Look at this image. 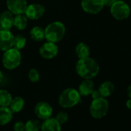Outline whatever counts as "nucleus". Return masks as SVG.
<instances>
[{
	"instance_id": "f03ea898",
	"label": "nucleus",
	"mask_w": 131,
	"mask_h": 131,
	"mask_svg": "<svg viewBox=\"0 0 131 131\" xmlns=\"http://www.w3.org/2000/svg\"><path fill=\"white\" fill-rule=\"evenodd\" d=\"M45 30V39L52 42H58L62 39L66 33V27L61 22L56 21L49 24Z\"/></svg>"
},
{
	"instance_id": "412c9836",
	"label": "nucleus",
	"mask_w": 131,
	"mask_h": 131,
	"mask_svg": "<svg viewBox=\"0 0 131 131\" xmlns=\"http://www.w3.org/2000/svg\"><path fill=\"white\" fill-rule=\"evenodd\" d=\"M30 36L35 41H42L45 39V30L39 26H35L30 30Z\"/></svg>"
},
{
	"instance_id": "4468645a",
	"label": "nucleus",
	"mask_w": 131,
	"mask_h": 131,
	"mask_svg": "<svg viewBox=\"0 0 131 131\" xmlns=\"http://www.w3.org/2000/svg\"><path fill=\"white\" fill-rule=\"evenodd\" d=\"M41 131H61V124L56 118L49 117L41 124Z\"/></svg>"
},
{
	"instance_id": "7ed1b4c3",
	"label": "nucleus",
	"mask_w": 131,
	"mask_h": 131,
	"mask_svg": "<svg viewBox=\"0 0 131 131\" xmlns=\"http://www.w3.org/2000/svg\"><path fill=\"white\" fill-rule=\"evenodd\" d=\"M80 99L81 95L77 90L67 88L59 95V104L62 108H72L80 102Z\"/></svg>"
},
{
	"instance_id": "6e6552de",
	"label": "nucleus",
	"mask_w": 131,
	"mask_h": 131,
	"mask_svg": "<svg viewBox=\"0 0 131 131\" xmlns=\"http://www.w3.org/2000/svg\"><path fill=\"white\" fill-rule=\"evenodd\" d=\"M35 114L40 119H46L52 116V107L47 102H39L35 106Z\"/></svg>"
},
{
	"instance_id": "39448f33",
	"label": "nucleus",
	"mask_w": 131,
	"mask_h": 131,
	"mask_svg": "<svg viewBox=\"0 0 131 131\" xmlns=\"http://www.w3.org/2000/svg\"><path fill=\"white\" fill-rule=\"evenodd\" d=\"M109 110V103L104 97H99L93 100L90 106V112L91 116L96 119L104 117Z\"/></svg>"
},
{
	"instance_id": "1a4fd4ad",
	"label": "nucleus",
	"mask_w": 131,
	"mask_h": 131,
	"mask_svg": "<svg viewBox=\"0 0 131 131\" xmlns=\"http://www.w3.org/2000/svg\"><path fill=\"white\" fill-rule=\"evenodd\" d=\"M45 8L41 4H31L27 6V8L25 11V16L32 20H36L41 18L45 13Z\"/></svg>"
},
{
	"instance_id": "4be33fe9",
	"label": "nucleus",
	"mask_w": 131,
	"mask_h": 131,
	"mask_svg": "<svg viewBox=\"0 0 131 131\" xmlns=\"http://www.w3.org/2000/svg\"><path fill=\"white\" fill-rule=\"evenodd\" d=\"M13 100L11 93L6 90H0V106H9Z\"/></svg>"
},
{
	"instance_id": "0eeeda50",
	"label": "nucleus",
	"mask_w": 131,
	"mask_h": 131,
	"mask_svg": "<svg viewBox=\"0 0 131 131\" xmlns=\"http://www.w3.org/2000/svg\"><path fill=\"white\" fill-rule=\"evenodd\" d=\"M81 6L83 11L90 14L99 13L105 6L103 0H82Z\"/></svg>"
},
{
	"instance_id": "20e7f679",
	"label": "nucleus",
	"mask_w": 131,
	"mask_h": 131,
	"mask_svg": "<svg viewBox=\"0 0 131 131\" xmlns=\"http://www.w3.org/2000/svg\"><path fill=\"white\" fill-rule=\"evenodd\" d=\"M22 56L19 50L12 47L4 52L3 56V64L7 70H12L17 68L21 63Z\"/></svg>"
},
{
	"instance_id": "2eb2a0df",
	"label": "nucleus",
	"mask_w": 131,
	"mask_h": 131,
	"mask_svg": "<svg viewBox=\"0 0 131 131\" xmlns=\"http://www.w3.org/2000/svg\"><path fill=\"white\" fill-rule=\"evenodd\" d=\"M94 90V83L91 80L84 79L83 82L79 86V93L81 96H87L92 93V92Z\"/></svg>"
},
{
	"instance_id": "c756f323",
	"label": "nucleus",
	"mask_w": 131,
	"mask_h": 131,
	"mask_svg": "<svg viewBox=\"0 0 131 131\" xmlns=\"http://www.w3.org/2000/svg\"><path fill=\"white\" fill-rule=\"evenodd\" d=\"M126 92H127V95H128L129 98V99H131V84H129V86L127 87Z\"/></svg>"
},
{
	"instance_id": "a211bd4d",
	"label": "nucleus",
	"mask_w": 131,
	"mask_h": 131,
	"mask_svg": "<svg viewBox=\"0 0 131 131\" xmlns=\"http://www.w3.org/2000/svg\"><path fill=\"white\" fill-rule=\"evenodd\" d=\"M25 106V100L21 96H16L13 98L9 105V108L13 113H19L23 110Z\"/></svg>"
},
{
	"instance_id": "b1692460",
	"label": "nucleus",
	"mask_w": 131,
	"mask_h": 131,
	"mask_svg": "<svg viewBox=\"0 0 131 131\" xmlns=\"http://www.w3.org/2000/svg\"><path fill=\"white\" fill-rule=\"evenodd\" d=\"M26 44V39L23 35H17L16 36H14L13 43V48L20 50L25 47Z\"/></svg>"
},
{
	"instance_id": "6ab92c4d",
	"label": "nucleus",
	"mask_w": 131,
	"mask_h": 131,
	"mask_svg": "<svg viewBox=\"0 0 131 131\" xmlns=\"http://www.w3.org/2000/svg\"><path fill=\"white\" fill-rule=\"evenodd\" d=\"M75 52L79 59H84L89 57L90 55V47L84 42H80L77 45Z\"/></svg>"
},
{
	"instance_id": "a878e982",
	"label": "nucleus",
	"mask_w": 131,
	"mask_h": 131,
	"mask_svg": "<svg viewBox=\"0 0 131 131\" xmlns=\"http://www.w3.org/2000/svg\"><path fill=\"white\" fill-rule=\"evenodd\" d=\"M56 120L61 124H64L66 123L67 121H68V119H69V116L67 114V113H66V112H63V111H61L59 113H57L56 116Z\"/></svg>"
},
{
	"instance_id": "9d476101",
	"label": "nucleus",
	"mask_w": 131,
	"mask_h": 131,
	"mask_svg": "<svg viewBox=\"0 0 131 131\" xmlns=\"http://www.w3.org/2000/svg\"><path fill=\"white\" fill-rule=\"evenodd\" d=\"M59 48L55 42L47 41L39 48V53L44 59H52L58 54Z\"/></svg>"
},
{
	"instance_id": "bb28decb",
	"label": "nucleus",
	"mask_w": 131,
	"mask_h": 131,
	"mask_svg": "<svg viewBox=\"0 0 131 131\" xmlns=\"http://www.w3.org/2000/svg\"><path fill=\"white\" fill-rule=\"evenodd\" d=\"M13 129L14 131H25V123L21 121H18L15 123Z\"/></svg>"
},
{
	"instance_id": "f257e3e1",
	"label": "nucleus",
	"mask_w": 131,
	"mask_h": 131,
	"mask_svg": "<svg viewBox=\"0 0 131 131\" xmlns=\"http://www.w3.org/2000/svg\"><path fill=\"white\" fill-rule=\"evenodd\" d=\"M76 71L80 77L92 80L98 75L100 66L95 59L89 56L79 59L76 66Z\"/></svg>"
},
{
	"instance_id": "c85d7f7f",
	"label": "nucleus",
	"mask_w": 131,
	"mask_h": 131,
	"mask_svg": "<svg viewBox=\"0 0 131 131\" xmlns=\"http://www.w3.org/2000/svg\"><path fill=\"white\" fill-rule=\"evenodd\" d=\"M91 96H92V98H93V100H94V99H96V98H99V97H100L101 96H100V93H99V91H98V90H93V92H92V93L90 94Z\"/></svg>"
},
{
	"instance_id": "f8f14e48",
	"label": "nucleus",
	"mask_w": 131,
	"mask_h": 131,
	"mask_svg": "<svg viewBox=\"0 0 131 131\" xmlns=\"http://www.w3.org/2000/svg\"><path fill=\"white\" fill-rule=\"evenodd\" d=\"M6 5L9 11L14 15L24 14L28 6L26 0H7Z\"/></svg>"
},
{
	"instance_id": "cd10ccee",
	"label": "nucleus",
	"mask_w": 131,
	"mask_h": 131,
	"mask_svg": "<svg viewBox=\"0 0 131 131\" xmlns=\"http://www.w3.org/2000/svg\"><path fill=\"white\" fill-rule=\"evenodd\" d=\"M103 1H104V5L105 6L110 7L112 5H113L117 1V0H103Z\"/></svg>"
},
{
	"instance_id": "2f4dec72",
	"label": "nucleus",
	"mask_w": 131,
	"mask_h": 131,
	"mask_svg": "<svg viewBox=\"0 0 131 131\" xmlns=\"http://www.w3.org/2000/svg\"><path fill=\"white\" fill-rule=\"evenodd\" d=\"M3 74L2 71L0 70V83L3 81Z\"/></svg>"
},
{
	"instance_id": "f3484780",
	"label": "nucleus",
	"mask_w": 131,
	"mask_h": 131,
	"mask_svg": "<svg viewBox=\"0 0 131 131\" xmlns=\"http://www.w3.org/2000/svg\"><path fill=\"white\" fill-rule=\"evenodd\" d=\"M114 85L110 81H104L101 85L99 86L98 91L102 97L106 98L110 96H111L114 91Z\"/></svg>"
},
{
	"instance_id": "dca6fc26",
	"label": "nucleus",
	"mask_w": 131,
	"mask_h": 131,
	"mask_svg": "<svg viewBox=\"0 0 131 131\" xmlns=\"http://www.w3.org/2000/svg\"><path fill=\"white\" fill-rule=\"evenodd\" d=\"M13 113L9 106H0V126L8 124L13 119Z\"/></svg>"
},
{
	"instance_id": "7c9ffc66",
	"label": "nucleus",
	"mask_w": 131,
	"mask_h": 131,
	"mask_svg": "<svg viewBox=\"0 0 131 131\" xmlns=\"http://www.w3.org/2000/svg\"><path fill=\"white\" fill-rule=\"evenodd\" d=\"M126 106L129 110H131V99H129L126 102Z\"/></svg>"
},
{
	"instance_id": "ddd939ff",
	"label": "nucleus",
	"mask_w": 131,
	"mask_h": 131,
	"mask_svg": "<svg viewBox=\"0 0 131 131\" xmlns=\"http://www.w3.org/2000/svg\"><path fill=\"white\" fill-rule=\"evenodd\" d=\"M13 14L9 11H4L0 15V29H9L13 26Z\"/></svg>"
},
{
	"instance_id": "5701e85b",
	"label": "nucleus",
	"mask_w": 131,
	"mask_h": 131,
	"mask_svg": "<svg viewBox=\"0 0 131 131\" xmlns=\"http://www.w3.org/2000/svg\"><path fill=\"white\" fill-rule=\"evenodd\" d=\"M41 123L38 119H29L25 123V131H39Z\"/></svg>"
},
{
	"instance_id": "423d86ee",
	"label": "nucleus",
	"mask_w": 131,
	"mask_h": 131,
	"mask_svg": "<svg viewBox=\"0 0 131 131\" xmlns=\"http://www.w3.org/2000/svg\"><path fill=\"white\" fill-rule=\"evenodd\" d=\"M110 13L112 16L119 21L126 19L130 14V9L127 3L123 0L117 1L110 6Z\"/></svg>"
},
{
	"instance_id": "9b49d317",
	"label": "nucleus",
	"mask_w": 131,
	"mask_h": 131,
	"mask_svg": "<svg viewBox=\"0 0 131 131\" xmlns=\"http://www.w3.org/2000/svg\"><path fill=\"white\" fill-rule=\"evenodd\" d=\"M14 36L9 29H0V50L3 52L13 47Z\"/></svg>"
},
{
	"instance_id": "393cba45",
	"label": "nucleus",
	"mask_w": 131,
	"mask_h": 131,
	"mask_svg": "<svg viewBox=\"0 0 131 131\" xmlns=\"http://www.w3.org/2000/svg\"><path fill=\"white\" fill-rule=\"evenodd\" d=\"M29 79L32 83H36L39 80L40 76H39V73L38 72V70L35 68L31 69L29 71V74H28Z\"/></svg>"
},
{
	"instance_id": "aec40b11",
	"label": "nucleus",
	"mask_w": 131,
	"mask_h": 131,
	"mask_svg": "<svg viewBox=\"0 0 131 131\" xmlns=\"http://www.w3.org/2000/svg\"><path fill=\"white\" fill-rule=\"evenodd\" d=\"M28 24V18L24 14L16 15L14 17L13 26L19 30H23L26 29Z\"/></svg>"
}]
</instances>
